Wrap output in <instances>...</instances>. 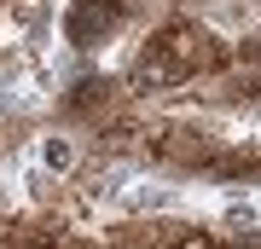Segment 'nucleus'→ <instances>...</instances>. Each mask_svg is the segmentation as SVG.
Segmentation results:
<instances>
[{
	"instance_id": "1",
	"label": "nucleus",
	"mask_w": 261,
	"mask_h": 249,
	"mask_svg": "<svg viewBox=\"0 0 261 249\" xmlns=\"http://www.w3.org/2000/svg\"><path fill=\"white\" fill-rule=\"evenodd\" d=\"M128 6L122 0H64V12H58V46H70V52H105L116 35H128Z\"/></svg>"
},
{
	"instance_id": "2",
	"label": "nucleus",
	"mask_w": 261,
	"mask_h": 249,
	"mask_svg": "<svg viewBox=\"0 0 261 249\" xmlns=\"http://www.w3.org/2000/svg\"><path fill=\"white\" fill-rule=\"evenodd\" d=\"M23 157H29V162H41L58 185H70V180L87 168V133H82V128H70V122H41V128L29 133Z\"/></svg>"
},
{
	"instance_id": "3",
	"label": "nucleus",
	"mask_w": 261,
	"mask_h": 249,
	"mask_svg": "<svg viewBox=\"0 0 261 249\" xmlns=\"http://www.w3.org/2000/svg\"><path fill=\"white\" fill-rule=\"evenodd\" d=\"M197 18H203V29H215L221 41H238V35H250V29L261 23V6L255 0H197Z\"/></svg>"
},
{
	"instance_id": "4",
	"label": "nucleus",
	"mask_w": 261,
	"mask_h": 249,
	"mask_svg": "<svg viewBox=\"0 0 261 249\" xmlns=\"http://www.w3.org/2000/svg\"><path fill=\"white\" fill-rule=\"evenodd\" d=\"M232 64H238V70H261V23L250 29V35L232 41Z\"/></svg>"
}]
</instances>
